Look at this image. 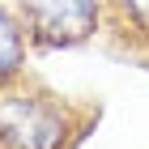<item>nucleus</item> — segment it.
<instances>
[{
  "label": "nucleus",
  "instance_id": "obj_1",
  "mask_svg": "<svg viewBox=\"0 0 149 149\" xmlns=\"http://www.w3.org/2000/svg\"><path fill=\"white\" fill-rule=\"evenodd\" d=\"M68 115L56 98L0 85V149H64Z\"/></svg>",
  "mask_w": 149,
  "mask_h": 149
},
{
  "label": "nucleus",
  "instance_id": "obj_2",
  "mask_svg": "<svg viewBox=\"0 0 149 149\" xmlns=\"http://www.w3.org/2000/svg\"><path fill=\"white\" fill-rule=\"evenodd\" d=\"M22 17L43 47H77L98 30V0H22Z\"/></svg>",
  "mask_w": 149,
  "mask_h": 149
},
{
  "label": "nucleus",
  "instance_id": "obj_3",
  "mask_svg": "<svg viewBox=\"0 0 149 149\" xmlns=\"http://www.w3.org/2000/svg\"><path fill=\"white\" fill-rule=\"evenodd\" d=\"M26 64V34H22V22L13 17L4 4H0V85H9Z\"/></svg>",
  "mask_w": 149,
  "mask_h": 149
},
{
  "label": "nucleus",
  "instance_id": "obj_4",
  "mask_svg": "<svg viewBox=\"0 0 149 149\" xmlns=\"http://www.w3.org/2000/svg\"><path fill=\"white\" fill-rule=\"evenodd\" d=\"M115 4H119V9H124L141 30H149V0H115Z\"/></svg>",
  "mask_w": 149,
  "mask_h": 149
}]
</instances>
